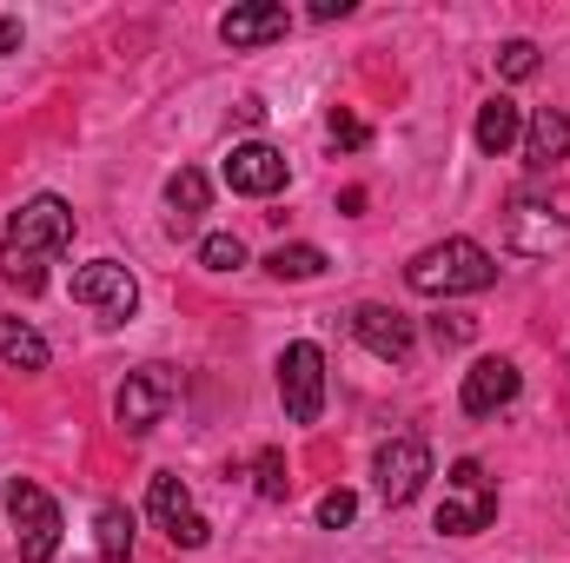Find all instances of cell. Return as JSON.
<instances>
[{"label":"cell","mask_w":570,"mask_h":563,"mask_svg":"<svg viewBox=\"0 0 570 563\" xmlns=\"http://www.w3.org/2000/svg\"><path fill=\"white\" fill-rule=\"evenodd\" d=\"M146 511L159 517V531H166L179 551H206V544H213V524L193 511V497H186V484H179L173 471H159V477H153V491H146Z\"/></svg>","instance_id":"obj_9"},{"label":"cell","mask_w":570,"mask_h":563,"mask_svg":"<svg viewBox=\"0 0 570 563\" xmlns=\"http://www.w3.org/2000/svg\"><path fill=\"white\" fill-rule=\"evenodd\" d=\"M266 273H273V279H318V273H325V253H318V246H279V253H273V259H266Z\"/></svg>","instance_id":"obj_20"},{"label":"cell","mask_w":570,"mask_h":563,"mask_svg":"<svg viewBox=\"0 0 570 563\" xmlns=\"http://www.w3.org/2000/svg\"><path fill=\"white\" fill-rule=\"evenodd\" d=\"M372 134H365V120L358 113H332V146H365Z\"/></svg>","instance_id":"obj_26"},{"label":"cell","mask_w":570,"mask_h":563,"mask_svg":"<svg viewBox=\"0 0 570 563\" xmlns=\"http://www.w3.org/2000/svg\"><path fill=\"white\" fill-rule=\"evenodd\" d=\"M285 491H292V477H285V457H279V451H259V497H273V504H279Z\"/></svg>","instance_id":"obj_24"},{"label":"cell","mask_w":570,"mask_h":563,"mask_svg":"<svg viewBox=\"0 0 570 563\" xmlns=\"http://www.w3.org/2000/svg\"><path fill=\"white\" fill-rule=\"evenodd\" d=\"M352 338H358L372 358H385V365H405V358H412V345H419L412 318H405V312H392V305H358V312H352Z\"/></svg>","instance_id":"obj_11"},{"label":"cell","mask_w":570,"mask_h":563,"mask_svg":"<svg viewBox=\"0 0 570 563\" xmlns=\"http://www.w3.org/2000/svg\"><path fill=\"white\" fill-rule=\"evenodd\" d=\"M570 246V219L558 206H538V199H518L511 219H504V253L518 259H551Z\"/></svg>","instance_id":"obj_8"},{"label":"cell","mask_w":570,"mask_h":563,"mask_svg":"<svg viewBox=\"0 0 570 563\" xmlns=\"http://www.w3.org/2000/svg\"><path fill=\"white\" fill-rule=\"evenodd\" d=\"M498 73L504 80H531L538 73V40H504L498 47Z\"/></svg>","instance_id":"obj_22"},{"label":"cell","mask_w":570,"mask_h":563,"mask_svg":"<svg viewBox=\"0 0 570 563\" xmlns=\"http://www.w3.org/2000/svg\"><path fill=\"white\" fill-rule=\"evenodd\" d=\"M206 199H213V186H206V172H193V166H179V172L166 179V233H173V239H186V233L199 226V213H206Z\"/></svg>","instance_id":"obj_14"},{"label":"cell","mask_w":570,"mask_h":563,"mask_svg":"<svg viewBox=\"0 0 570 563\" xmlns=\"http://www.w3.org/2000/svg\"><path fill=\"white\" fill-rule=\"evenodd\" d=\"M444 491H491V477H484V464H478V457H458V464H451V477H444Z\"/></svg>","instance_id":"obj_25"},{"label":"cell","mask_w":570,"mask_h":563,"mask_svg":"<svg viewBox=\"0 0 570 563\" xmlns=\"http://www.w3.org/2000/svg\"><path fill=\"white\" fill-rule=\"evenodd\" d=\"M372 477H379V497L399 511V504H412L419 491H425L431 477V451L425 437H385L379 444V457H372Z\"/></svg>","instance_id":"obj_6"},{"label":"cell","mask_w":570,"mask_h":563,"mask_svg":"<svg viewBox=\"0 0 570 563\" xmlns=\"http://www.w3.org/2000/svg\"><path fill=\"white\" fill-rule=\"evenodd\" d=\"M13 47H20V20L7 13V20H0V53H13Z\"/></svg>","instance_id":"obj_29"},{"label":"cell","mask_w":570,"mask_h":563,"mask_svg":"<svg viewBox=\"0 0 570 563\" xmlns=\"http://www.w3.org/2000/svg\"><path fill=\"white\" fill-rule=\"evenodd\" d=\"M345 13H352V0H318L312 7V20H345Z\"/></svg>","instance_id":"obj_28"},{"label":"cell","mask_w":570,"mask_h":563,"mask_svg":"<svg viewBox=\"0 0 570 563\" xmlns=\"http://www.w3.org/2000/svg\"><path fill=\"white\" fill-rule=\"evenodd\" d=\"M199 266H206V273H239V266H246V239H239V233L199 239Z\"/></svg>","instance_id":"obj_21"},{"label":"cell","mask_w":570,"mask_h":563,"mask_svg":"<svg viewBox=\"0 0 570 563\" xmlns=\"http://www.w3.org/2000/svg\"><path fill=\"white\" fill-rule=\"evenodd\" d=\"M0 497H7L13 537H20V563H53V551H60V504L33 477H7Z\"/></svg>","instance_id":"obj_3"},{"label":"cell","mask_w":570,"mask_h":563,"mask_svg":"<svg viewBox=\"0 0 570 563\" xmlns=\"http://www.w3.org/2000/svg\"><path fill=\"white\" fill-rule=\"evenodd\" d=\"M285 27H292V13L279 0H246V7L219 13V40L226 47H266V40H285Z\"/></svg>","instance_id":"obj_13"},{"label":"cell","mask_w":570,"mask_h":563,"mask_svg":"<svg viewBox=\"0 0 570 563\" xmlns=\"http://www.w3.org/2000/svg\"><path fill=\"white\" fill-rule=\"evenodd\" d=\"M518 385H524V372H518L511 358H478V365L464 372V392H458V405H464L471 418H498V412L518 398Z\"/></svg>","instance_id":"obj_12"},{"label":"cell","mask_w":570,"mask_h":563,"mask_svg":"<svg viewBox=\"0 0 570 563\" xmlns=\"http://www.w3.org/2000/svg\"><path fill=\"white\" fill-rule=\"evenodd\" d=\"M0 358H7L13 372H47L53 345H47L33 325H20V318H0Z\"/></svg>","instance_id":"obj_18"},{"label":"cell","mask_w":570,"mask_h":563,"mask_svg":"<svg viewBox=\"0 0 570 563\" xmlns=\"http://www.w3.org/2000/svg\"><path fill=\"white\" fill-rule=\"evenodd\" d=\"M471 140H478V152H484V159H504L511 146L524 140V113H518V100H504V93H498V100H484V107H478Z\"/></svg>","instance_id":"obj_15"},{"label":"cell","mask_w":570,"mask_h":563,"mask_svg":"<svg viewBox=\"0 0 570 563\" xmlns=\"http://www.w3.org/2000/svg\"><path fill=\"white\" fill-rule=\"evenodd\" d=\"M73 305H87V312H100L107 325H120V318H134V305H140V279H134L120 259H94V266L73 273Z\"/></svg>","instance_id":"obj_7"},{"label":"cell","mask_w":570,"mask_h":563,"mask_svg":"<svg viewBox=\"0 0 570 563\" xmlns=\"http://www.w3.org/2000/svg\"><path fill=\"white\" fill-rule=\"evenodd\" d=\"M279 405L292 424H318V412H325V352L312 338L279 352Z\"/></svg>","instance_id":"obj_4"},{"label":"cell","mask_w":570,"mask_h":563,"mask_svg":"<svg viewBox=\"0 0 570 563\" xmlns=\"http://www.w3.org/2000/svg\"><path fill=\"white\" fill-rule=\"evenodd\" d=\"M431 338H438V345H464V338H471V318H438Z\"/></svg>","instance_id":"obj_27"},{"label":"cell","mask_w":570,"mask_h":563,"mask_svg":"<svg viewBox=\"0 0 570 563\" xmlns=\"http://www.w3.org/2000/svg\"><path fill=\"white\" fill-rule=\"evenodd\" d=\"M518 146H524V166L551 172V166L570 152V113H564V107H544V113L524 127V140H518Z\"/></svg>","instance_id":"obj_16"},{"label":"cell","mask_w":570,"mask_h":563,"mask_svg":"<svg viewBox=\"0 0 570 563\" xmlns=\"http://www.w3.org/2000/svg\"><path fill=\"white\" fill-rule=\"evenodd\" d=\"M226 186L233 192H246V199H273V192H285V179H292V166H285L279 146L266 140H239L233 152H226Z\"/></svg>","instance_id":"obj_10"},{"label":"cell","mask_w":570,"mask_h":563,"mask_svg":"<svg viewBox=\"0 0 570 563\" xmlns=\"http://www.w3.org/2000/svg\"><path fill=\"white\" fill-rule=\"evenodd\" d=\"M352 517H358V497H352V491H325V497H318V524H325V531H338V524H352Z\"/></svg>","instance_id":"obj_23"},{"label":"cell","mask_w":570,"mask_h":563,"mask_svg":"<svg viewBox=\"0 0 570 563\" xmlns=\"http://www.w3.org/2000/svg\"><path fill=\"white\" fill-rule=\"evenodd\" d=\"M73 246V206L60 192H33L13 219H7V239H0V279L20 285V292H40L47 285V259H60Z\"/></svg>","instance_id":"obj_1"},{"label":"cell","mask_w":570,"mask_h":563,"mask_svg":"<svg viewBox=\"0 0 570 563\" xmlns=\"http://www.w3.org/2000/svg\"><path fill=\"white\" fill-rule=\"evenodd\" d=\"M173 392H179L173 365H140V372H127V385L114 392V418H120V431H134V437H146L153 424L166 418Z\"/></svg>","instance_id":"obj_5"},{"label":"cell","mask_w":570,"mask_h":563,"mask_svg":"<svg viewBox=\"0 0 570 563\" xmlns=\"http://www.w3.org/2000/svg\"><path fill=\"white\" fill-rule=\"evenodd\" d=\"M94 544H100V563H127L134 557V511H127V504H100Z\"/></svg>","instance_id":"obj_19"},{"label":"cell","mask_w":570,"mask_h":563,"mask_svg":"<svg viewBox=\"0 0 570 563\" xmlns=\"http://www.w3.org/2000/svg\"><path fill=\"white\" fill-rule=\"evenodd\" d=\"M491 279H498V266H491V253H484L478 239H438V246H425V253L405 266V285H412V292H425V298L484 292Z\"/></svg>","instance_id":"obj_2"},{"label":"cell","mask_w":570,"mask_h":563,"mask_svg":"<svg viewBox=\"0 0 570 563\" xmlns=\"http://www.w3.org/2000/svg\"><path fill=\"white\" fill-rule=\"evenodd\" d=\"M491 517H498V491H451L438 504V531L444 537H478Z\"/></svg>","instance_id":"obj_17"}]
</instances>
